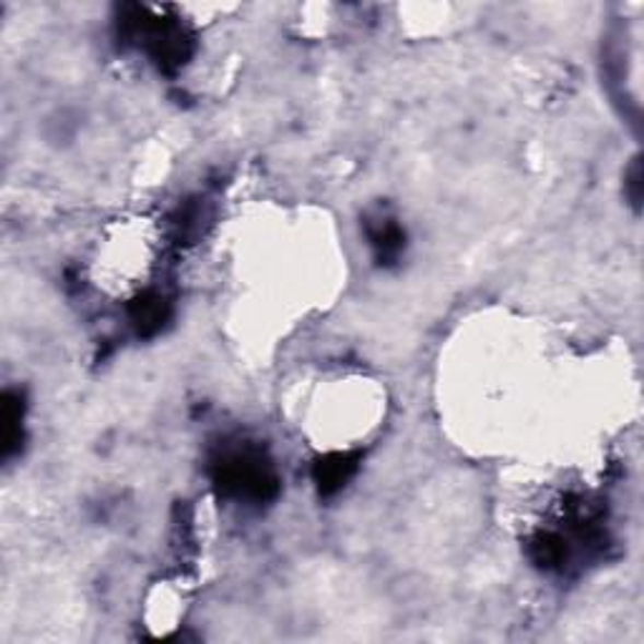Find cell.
Returning <instances> with one entry per match:
<instances>
[{
    "label": "cell",
    "mask_w": 644,
    "mask_h": 644,
    "mask_svg": "<svg viewBox=\"0 0 644 644\" xmlns=\"http://www.w3.org/2000/svg\"><path fill=\"white\" fill-rule=\"evenodd\" d=\"M131 15L121 21L124 38L152 56V61L164 71H177L191 56V36L182 23L162 19L152 8L131 5Z\"/></svg>",
    "instance_id": "7a4b0ae2"
},
{
    "label": "cell",
    "mask_w": 644,
    "mask_h": 644,
    "mask_svg": "<svg viewBox=\"0 0 644 644\" xmlns=\"http://www.w3.org/2000/svg\"><path fill=\"white\" fill-rule=\"evenodd\" d=\"M358 461H361L358 454H340V450L338 454L323 456L320 461L313 466V479L317 483V491H320L323 496L338 493L355 476Z\"/></svg>",
    "instance_id": "277c9868"
},
{
    "label": "cell",
    "mask_w": 644,
    "mask_h": 644,
    "mask_svg": "<svg viewBox=\"0 0 644 644\" xmlns=\"http://www.w3.org/2000/svg\"><path fill=\"white\" fill-rule=\"evenodd\" d=\"M23 441V398L5 393L3 398V456L11 458Z\"/></svg>",
    "instance_id": "8992f818"
},
{
    "label": "cell",
    "mask_w": 644,
    "mask_h": 644,
    "mask_svg": "<svg viewBox=\"0 0 644 644\" xmlns=\"http://www.w3.org/2000/svg\"><path fill=\"white\" fill-rule=\"evenodd\" d=\"M365 234L367 245L373 247L375 259L380 265L398 262V257L406 249V232L400 227L398 220H393L388 214H373L365 220Z\"/></svg>",
    "instance_id": "3957f363"
},
{
    "label": "cell",
    "mask_w": 644,
    "mask_h": 644,
    "mask_svg": "<svg viewBox=\"0 0 644 644\" xmlns=\"http://www.w3.org/2000/svg\"><path fill=\"white\" fill-rule=\"evenodd\" d=\"M214 487L222 496L262 504L278 496L280 479L272 464L257 448H232L212 466Z\"/></svg>",
    "instance_id": "6da1fadb"
},
{
    "label": "cell",
    "mask_w": 644,
    "mask_h": 644,
    "mask_svg": "<svg viewBox=\"0 0 644 644\" xmlns=\"http://www.w3.org/2000/svg\"><path fill=\"white\" fill-rule=\"evenodd\" d=\"M129 315L139 336L149 338L164 328V323L169 320L172 315V307H169V300L159 295V292H147V295L133 300L129 307Z\"/></svg>",
    "instance_id": "5b68a950"
}]
</instances>
